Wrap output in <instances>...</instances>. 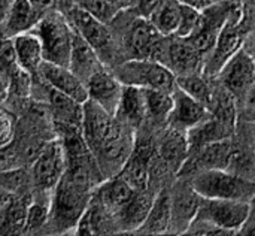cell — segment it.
<instances>
[{
    "label": "cell",
    "instance_id": "4dcf8cb0",
    "mask_svg": "<svg viewBox=\"0 0 255 236\" xmlns=\"http://www.w3.org/2000/svg\"><path fill=\"white\" fill-rule=\"evenodd\" d=\"M200 16H202L200 9H196L193 6H187V4H181V19H179V25L176 28L175 36L188 37L199 25Z\"/></svg>",
    "mask_w": 255,
    "mask_h": 236
},
{
    "label": "cell",
    "instance_id": "836d02e7",
    "mask_svg": "<svg viewBox=\"0 0 255 236\" xmlns=\"http://www.w3.org/2000/svg\"><path fill=\"white\" fill-rule=\"evenodd\" d=\"M12 135H13L12 117L6 111L0 109V148H4L10 142Z\"/></svg>",
    "mask_w": 255,
    "mask_h": 236
},
{
    "label": "cell",
    "instance_id": "6da1fadb",
    "mask_svg": "<svg viewBox=\"0 0 255 236\" xmlns=\"http://www.w3.org/2000/svg\"><path fill=\"white\" fill-rule=\"evenodd\" d=\"M188 180L193 189L206 199H230L251 204L255 198V181L245 180L226 169H206Z\"/></svg>",
    "mask_w": 255,
    "mask_h": 236
},
{
    "label": "cell",
    "instance_id": "ab89813d",
    "mask_svg": "<svg viewBox=\"0 0 255 236\" xmlns=\"http://www.w3.org/2000/svg\"><path fill=\"white\" fill-rule=\"evenodd\" d=\"M106 1H109L111 4H114V6H117V7H120L123 10L124 7L130 6L133 0H106Z\"/></svg>",
    "mask_w": 255,
    "mask_h": 236
},
{
    "label": "cell",
    "instance_id": "7bdbcfd3",
    "mask_svg": "<svg viewBox=\"0 0 255 236\" xmlns=\"http://www.w3.org/2000/svg\"><path fill=\"white\" fill-rule=\"evenodd\" d=\"M226 1H230V3H235V4H244L245 0H226Z\"/></svg>",
    "mask_w": 255,
    "mask_h": 236
},
{
    "label": "cell",
    "instance_id": "f1b7e54d",
    "mask_svg": "<svg viewBox=\"0 0 255 236\" xmlns=\"http://www.w3.org/2000/svg\"><path fill=\"white\" fill-rule=\"evenodd\" d=\"M145 97L146 117L154 121H167V117L173 106V97L170 91L154 90V88H142Z\"/></svg>",
    "mask_w": 255,
    "mask_h": 236
},
{
    "label": "cell",
    "instance_id": "4316f807",
    "mask_svg": "<svg viewBox=\"0 0 255 236\" xmlns=\"http://www.w3.org/2000/svg\"><path fill=\"white\" fill-rule=\"evenodd\" d=\"M146 19H149L163 36H172L179 25L181 3L178 0H161Z\"/></svg>",
    "mask_w": 255,
    "mask_h": 236
},
{
    "label": "cell",
    "instance_id": "603a6c76",
    "mask_svg": "<svg viewBox=\"0 0 255 236\" xmlns=\"http://www.w3.org/2000/svg\"><path fill=\"white\" fill-rule=\"evenodd\" d=\"M151 151L148 147L145 150L131 151L130 157L126 160L120 169V177L136 192H145L149 186V160Z\"/></svg>",
    "mask_w": 255,
    "mask_h": 236
},
{
    "label": "cell",
    "instance_id": "f6af8a7d",
    "mask_svg": "<svg viewBox=\"0 0 255 236\" xmlns=\"http://www.w3.org/2000/svg\"><path fill=\"white\" fill-rule=\"evenodd\" d=\"M61 1H63V3H66V1H67V0H61Z\"/></svg>",
    "mask_w": 255,
    "mask_h": 236
},
{
    "label": "cell",
    "instance_id": "9c48e42d",
    "mask_svg": "<svg viewBox=\"0 0 255 236\" xmlns=\"http://www.w3.org/2000/svg\"><path fill=\"white\" fill-rule=\"evenodd\" d=\"M215 78L239 103L255 82L254 57L242 46L227 60Z\"/></svg>",
    "mask_w": 255,
    "mask_h": 236
},
{
    "label": "cell",
    "instance_id": "5b68a950",
    "mask_svg": "<svg viewBox=\"0 0 255 236\" xmlns=\"http://www.w3.org/2000/svg\"><path fill=\"white\" fill-rule=\"evenodd\" d=\"M245 28H244V9L242 6L230 16V19L221 28L214 48L206 54L203 63V75L215 78L227 60L244 46Z\"/></svg>",
    "mask_w": 255,
    "mask_h": 236
},
{
    "label": "cell",
    "instance_id": "3957f363",
    "mask_svg": "<svg viewBox=\"0 0 255 236\" xmlns=\"http://www.w3.org/2000/svg\"><path fill=\"white\" fill-rule=\"evenodd\" d=\"M115 76L123 85L173 91L176 88L175 73L163 63L152 58H130L117 66Z\"/></svg>",
    "mask_w": 255,
    "mask_h": 236
},
{
    "label": "cell",
    "instance_id": "74e56055",
    "mask_svg": "<svg viewBox=\"0 0 255 236\" xmlns=\"http://www.w3.org/2000/svg\"><path fill=\"white\" fill-rule=\"evenodd\" d=\"M181 4H187V6H193V7H196V9H203L205 6H208L209 3H212V1H209V0H178Z\"/></svg>",
    "mask_w": 255,
    "mask_h": 236
},
{
    "label": "cell",
    "instance_id": "7c38bea8",
    "mask_svg": "<svg viewBox=\"0 0 255 236\" xmlns=\"http://www.w3.org/2000/svg\"><path fill=\"white\" fill-rule=\"evenodd\" d=\"M115 126L117 121H114V115H111L102 106H99L93 100H87L84 103L82 138L91 153H96L102 147V144L114 132Z\"/></svg>",
    "mask_w": 255,
    "mask_h": 236
},
{
    "label": "cell",
    "instance_id": "d6986e66",
    "mask_svg": "<svg viewBox=\"0 0 255 236\" xmlns=\"http://www.w3.org/2000/svg\"><path fill=\"white\" fill-rule=\"evenodd\" d=\"M236 129L224 124L223 121L217 120L215 117L209 115L206 120L200 121L199 124H196L194 127L187 130V141H188V154L199 151L200 148L226 139V138H232L235 136Z\"/></svg>",
    "mask_w": 255,
    "mask_h": 236
},
{
    "label": "cell",
    "instance_id": "e0dca14e",
    "mask_svg": "<svg viewBox=\"0 0 255 236\" xmlns=\"http://www.w3.org/2000/svg\"><path fill=\"white\" fill-rule=\"evenodd\" d=\"M43 13L28 0H15L7 16L0 24V37L9 40L21 33L31 31Z\"/></svg>",
    "mask_w": 255,
    "mask_h": 236
},
{
    "label": "cell",
    "instance_id": "5bb4252c",
    "mask_svg": "<svg viewBox=\"0 0 255 236\" xmlns=\"http://www.w3.org/2000/svg\"><path fill=\"white\" fill-rule=\"evenodd\" d=\"M39 75L51 87V90L66 94L79 103H85L88 100V93L84 81L79 79L69 66H60L49 61H43L40 64Z\"/></svg>",
    "mask_w": 255,
    "mask_h": 236
},
{
    "label": "cell",
    "instance_id": "ee69618b",
    "mask_svg": "<svg viewBox=\"0 0 255 236\" xmlns=\"http://www.w3.org/2000/svg\"><path fill=\"white\" fill-rule=\"evenodd\" d=\"M245 1H248V3H250V4H251V6L255 9V0H245Z\"/></svg>",
    "mask_w": 255,
    "mask_h": 236
},
{
    "label": "cell",
    "instance_id": "f546056e",
    "mask_svg": "<svg viewBox=\"0 0 255 236\" xmlns=\"http://www.w3.org/2000/svg\"><path fill=\"white\" fill-rule=\"evenodd\" d=\"M49 208H51V202L48 199L30 201L27 205V213H25L24 232L27 234L39 232L49 220Z\"/></svg>",
    "mask_w": 255,
    "mask_h": 236
},
{
    "label": "cell",
    "instance_id": "d6a6232c",
    "mask_svg": "<svg viewBox=\"0 0 255 236\" xmlns=\"http://www.w3.org/2000/svg\"><path fill=\"white\" fill-rule=\"evenodd\" d=\"M238 115L247 123H255V82L238 103Z\"/></svg>",
    "mask_w": 255,
    "mask_h": 236
},
{
    "label": "cell",
    "instance_id": "7402d4cb",
    "mask_svg": "<svg viewBox=\"0 0 255 236\" xmlns=\"http://www.w3.org/2000/svg\"><path fill=\"white\" fill-rule=\"evenodd\" d=\"M170 220H172V201L170 192L163 189L152 202V207L136 234L142 235H161L170 231Z\"/></svg>",
    "mask_w": 255,
    "mask_h": 236
},
{
    "label": "cell",
    "instance_id": "cb8c5ba5",
    "mask_svg": "<svg viewBox=\"0 0 255 236\" xmlns=\"http://www.w3.org/2000/svg\"><path fill=\"white\" fill-rule=\"evenodd\" d=\"M115 117L118 118V121L130 127H136L142 124V121L146 118L145 97L142 88L133 85H124Z\"/></svg>",
    "mask_w": 255,
    "mask_h": 236
},
{
    "label": "cell",
    "instance_id": "4fadbf2b",
    "mask_svg": "<svg viewBox=\"0 0 255 236\" xmlns=\"http://www.w3.org/2000/svg\"><path fill=\"white\" fill-rule=\"evenodd\" d=\"M88 100H93L111 115L115 117L124 85L115 76L114 72L108 70L105 66L93 73L85 82Z\"/></svg>",
    "mask_w": 255,
    "mask_h": 236
},
{
    "label": "cell",
    "instance_id": "2e32d148",
    "mask_svg": "<svg viewBox=\"0 0 255 236\" xmlns=\"http://www.w3.org/2000/svg\"><path fill=\"white\" fill-rule=\"evenodd\" d=\"M172 97L173 106L167 117V123L173 129L187 132L188 129L194 127L196 124H199L200 121L206 120L211 115L209 109L203 103L187 94L179 87H176L172 91Z\"/></svg>",
    "mask_w": 255,
    "mask_h": 236
},
{
    "label": "cell",
    "instance_id": "8d00e7d4",
    "mask_svg": "<svg viewBox=\"0 0 255 236\" xmlns=\"http://www.w3.org/2000/svg\"><path fill=\"white\" fill-rule=\"evenodd\" d=\"M13 3H15V0H0V24L7 16V13H9Z\"/></svg>",
    "mask_w": 255,
    "mask_h": 236
},
{
    "label": "cell",
    "instance_id": "8fae6325",
    "mask_svg": "<svg viewBox=\"0 0 255 236\" xmlns=\"http://www.w3.org/2000/svg\"><path fill=\"white\" fill-rule=\"evenodd\" d=\"M66 169V153L63 141H51L39 153L33 165V181L42 192L54 190Z\"/></svg>",
    "mask_w": 255,
    "mask_h": 236
},
{
    "label": "cell",
    "instance_id": "277c9868",
    "mask_svg": "<svg viewBox=\"0 0 255 236\" xmlns=\"http://www.w3.org/2000/svg\"><path fill=\"white\" fill-rule=\"evenodd\" d=\"M88 193V189L76 186L61 177L58 184L54 187V196L49 208V216L58 231H75L76 223L91 201Z\"/></svg>",
    "mask_w": 255,
    "mask_h": 236
},
{
    "label": "cell",
    "instance_id": "1f68e13d",
    "mask_svg": "<svg viewBox=\"0 0 255 236\" xmlns=\"http://www.w3.org/2000/svg\"><path fill=\"white\" fill-rule=\"evenodd\" d=\"M187 235H215V236H223V235H232L230 232L221 229L220 226L205 220V219H197L194 217V220L190 223V226L185 231Z\"/></svg>",
    "mask_w": 255,
    "mask_h": 236
},
{
    "label": "cell",
    "instance_id": "b9f144b4",
    "mask_svg": "<svg viewBox=\"0 0 255 236\" xmlns=\"http://www.w3.org/2000/svg\"><path fill=\"white\" fill-rule=\"evenodd\" d=\"M250 40H254V42L251 43V48H245V46H244V48H245V49H247V51H248V52H250V54L254 57V60H255V33H254V36H253Z\"/></svg>",
    "mask_w": 255,
    "mask_h": 236
},
{
    "label": "cell",
    "instance_id": "8992f818",
    "mask_svg": "<svg viewBox=\"0 0 255 236\" xmlns=\"http://www.w3.org/2000/svg\"><path fill=\"white\" fill-rule=\"evenodd\" d=\"M155 60L167 66L175 76H184L202 73L205 55L199 52L185 37L172 34L164 36Z\"/></svg>",
    "mask_w": 255,
    "mask_h": 236
},
{
    "label": "cell",
    "instance_id": "bcb514c9",
    "mask_svg": "<svg viewBox=\"0 0 255 236\" xmlns=\"http://www.w3.org/2000/svg\"><path fill=\"white\" fill-rule=\"evenodd\" d=\"M209 1H215V0H209Z\"/></svg>",
    "mask_w": 255,
    "mask_h": 236
},
{
    "label": "cell",
    "instance_id": "ffe728a7",
    "mask_svg": "<svg viewBox=\"0 0 255 236\" xmlns=\"http://www.w3.org/2000/svg\"><path fill=\"white\" fill-rule=\"evenodd\" d=\"M105 64L97 55V52L91 48V45L73 28V43H72V54L69 67L72 72L84 81V84L88 81V78L96 73L99 69H102Z\"/></svg>",
    "mask_w": 255,
    "mask_h": 236
},
{
    "label": "cell",
    "instance_id": "9a60e30c",
    "mask_svg": "<svg viewBox=\"0 0 255 236\" xmlns=\"http://www.w3.org/2000/svg\"><path fill=\"white\" fill-rule=\"evenodd\" d=\"M172 201V220L170 234H185L190 223L194 220L202 196L193 189L190 183L179 184L170 193Z\"/></svg>",
    "mask_w": 255,
    "mask_h": 236
},
{
    "label": "cell",
    "instance_id": "ac0fdd59",
    "mask_svg": "<svg viewBox=\"0 0 255 236\" xmlns=\"http://www.w3.org/2000/svg\"><path fill=\"white\" fill-rule=\"evenodd\" d=\"M152 195L148 193V190L145 192H136L128 202H126L115 214V226L117 231L121 232H137L139 228L143 225L152 202H154Z\"/></svg>",
    "mask_w": 255,
    "mask_h": 236
},
{
    "label": "cell",
    "instance_id": "44dd1931",
    "mask_svg": "<svg viewBox=\"0 0 255 236\" xmlns=\"http://www.w3.org/2000/svg\"><path fill=\"white\" fill-rule=\"evenodd\" d=\"M10 43L19 67L24 69L28 75H39L40 64L43 63L42 43L39 36L31 30L12 37Z\"/></svg>",
    "mask_w": 255,
    "mask_h": 236
},
{
    "label": "cell",
    "instance_id": "d590c367",
    "mask_svg": "<svg viewBox=\"0 0 255 236\" xmlns=\"http://www.w3.org/2000/svg\"><path fill=\"white\" fill-rule=\"evenodd\" d=\"M245 141L247 145L255 153V123H247L245 121Z\"/></svg>",
    "mask_w": 255,
    "mask_h": 236
},
{
    "label": "cell",
    "instance_id": "e575fe53",
    "mask_svg": "<svg viewBox=\"0 0 255 236\" xmlns=\"http://www.w3.org/2000/svg\"><path fill=\"white\" fill-rule=\"evenodd\" d=\"M242 235H255V198L251 202V214L248 222L245 223V226L242 228V231L239 232Z\"/></svg>",
    "mask_w": 255,
    "mask_h": 236
},
{
    "label": "cell",
    "instance_id": "f35d334b",
    "mask_svg": "<svg viewBox=\"0 0 255 236\" xmlns=\"http://www.w3.org/2000/svg\"><path fill=\"white\" fill-rule=\"evenodd\" d=\"M34 7H37L39 10H42V12H46L52 4H54V1L55 0H28Z\"/></svg>",
    "mask_w": 255,
    "mask_h": 236
},
{
    "label": "cell",
    "instance_id": "484cf974",
    "mask_svg": "<svg viewBox=\"0 0 255 236\" xmlns=\"http://www.w3.org/2000/svg\"><path fill=\"white\" fill-rule=\"evenodd\" d=\"M161 160L175 171H179L184 162L188 157V141L187 132L170 127V132L166 135L160 145Z\"/></svg>",
    "mask_w": 255,
    "mask_h": 236
},
{
    "label": "cell",
    "instance_id": "ba28073f",
    "mask_svg": "<svg viewBox=\"0 0 255 236\" xmlns=\"http://www.w3.org/2000/svg\"><path fill=\"white\" fill-rule=\"evenodd\" d=\"M67 19L72 27L91 45V48L97 52L102 61L112 60V57L115 55V43L106 22H102L78 4L69 7Z\"/></svg>",
    "mask_w": 255,
    "mask_h": 236
},
{
    "label": "cell",
    "instance_id": "83f0119b",
    "mask_svg": "<svg viewBox=\"0 0 255 236\" xmlns=\"http://www.w3.org/2000/svg\"><path fill=\"white\" fill-rule=\"evenodd\" d=\"M176 87L184 90L187 94H190L191 97H194L209 109L215 90V85L211 82V78L205 76L203 73L176 76Z\"/></svg>",
    "mask_w": 255,
    "mask_h": 236
},
{
    "label": "cell",
    "instance_id": "7a4b0ae2",
    "mask_svg": "<svg viewBox=\"0 0 255 236\" xmlns=\"http://www.w3.org/2000/svg\"><path fill=\"white\" fill-rule=\"evenodd\" d=\"M33 31L40 39L43 61L69 66L73 43V27L67 16L60 12L46 10Z\"/></svg>",
    "mask_w": 255,
    "mask_h": 236
},
{
    "label": "cell",
    "instance_id": "d4e9b609",
    "mask_svg": "<svg viewBox=\"0 0 255 236\" xmlns=\"http://www.w3.org/2000/svg\"><path fill=\"white\" fill-rule=\"evenodd\" d=\"M136 193L120 175L117 178H112L106 183H103L94 196L109 213L115 214L126 202L130 201V198Z\"/></svg>",
    "mask_w": 255,
    "mask_h": 236
},
{
    "label": "cell",
    "instance_id": "60d3db41",
    "mask_svg": "<svg viewBox=\"0 0 255 236\" xmlns=\"http://www.w3.org/2000/svg\"><path fill=\"white\" fill-rule=\"evenodd\" d=\"M4 96H6V79H4V76L0 73V100L4 99Z\"/></svg>",
    "mask_w": 255,
    "mask_h": 236
},
{
    "label": "cell",
    "instance_id": "30bf717a",
    "mask_svg": "<svg viewBox=\"0 0 255 236\" xmlns=\"http://www.w3.org/2000/svg\"><path fill=\"white\" fill-rule=\"evenodd\" d=\"M164 36L145 16L128 22L124 33V48L130 58H157Z\"/></svg>",
    "mask_w": 255,
    "mask_h": 236
},
{
    "label": "cell",
    "instance_id": "52a82bcc",
    "mask_svg": "<svg viewBox=\"0 0 255 236\" xmlns=\"http://www.w3.org/2000/svg\"><path fill=\"white\" fill-rule=\"evenodd\" d=\"M251 214V204L230 199H206L202 198L197 219H205L221 229L236 235L242 231Z\"/></svg>",
    "mask_w": 255,
    "mask_h": 236
}]
</instances>
